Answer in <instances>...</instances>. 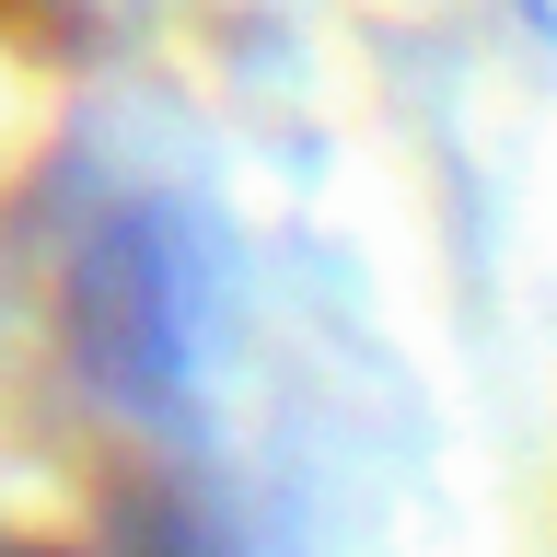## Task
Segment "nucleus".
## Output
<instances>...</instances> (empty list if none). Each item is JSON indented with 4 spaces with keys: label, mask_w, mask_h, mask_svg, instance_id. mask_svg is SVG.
<instances>
[{
    "label": "nucleus",
    "mask_w": 557,
    "mask_h": 557,
    "mask_svg": "<svg viewBox=\"0 0 557 557\" xmlns=\"http://www.w3.org/2000/svg\"><path fill=\"white\" fill-rule=\"evenodd\" d=\"M0 557H59V546H0Z\"/></svg>",
    "instance_id": "1"
}]
</instances>
